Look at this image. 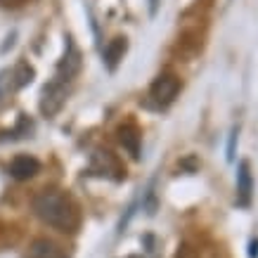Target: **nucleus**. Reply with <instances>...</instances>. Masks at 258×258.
<instances>
[{"label": "nucleus", "instance_id": "nucleus-6", "mask_svg": "<svg viewBox=\"0 0 258 258\" xmlns=\"http://www.w3.org/2000/svg\"><path fill=\"white\" fill-rule=\"evenodd\" d=\"M251 192H253V175H251V164L249 161H239L237 166V197L242 206L251 204Z\"/></svg>", "mask_w": 258, "mask_h": 258}, {"label": "nucleus", "instance_id": "nucleus-4", "mask_svg": "<svg viewBox=\"0 0 258 258\" xmlns=\"http://www.w3.org/2000/svg\"><path fill=\"white\" fill-rule=\"evenodd\" d=\"M90 171L97 175H107V178L121 180L125 178V168L121 166V161L116 159V154H111L107 149H97L90 159Z\"/></svg>", "mask_w": 258, "mask_h": 258}, {"label": "nucleus", "instance_id": "nucleus-11", "mask_svg": "<svg viewBox=\"0 0 258 258\" xmlns=\"http://www.w3.org/2000/svg\"><path fill=\"white\" fill-rule=\"evenodd\" d=\"M237 138H239V125H235V128L230 131V140H227V161H235Z\"/></svg>", "mask_w": 258, "mask_h": 258}, {"label": "nucleus", "instance_id": "nucleus-10", "mask_svg": "<svg viewBox=\"0 0 258 258\" xmlns=\"http://www.w3.org/2000/svg\"><path fill=\"white\" fill-rule=\"evenodd\" d=\"M118 133V142L123 145L125 149H128V154L133 159H138L140 157V142H142V135H140V131H138V125H133V123H125V125H121L116 131Z\"/></svg>", "mask_w": 258, "mask_h": 258}, {"label": "nucleus", "instance_id": "nucleus-12", "mask_svg": "<svg viewBox=\"0 0 258 258\" xmlns=\"http://www.w3.org/2000/svg\"><path fill=\"white\" fill-rule=\"evenodd\" d=\"M157 8H159V0H149V15L152 17L157 15Z\"/></svg>", "mask_w": 258, "mask_h": 258}, {"label": "nucleus", "instance_id": "nucleus-5", "mask_svg": "<svg viewBox=\"0 0 258 258\" xmlns=\"http://www.w3.org/2000/svg\"><path fill=\"white\" fill-rule=\"evenodd\" d=\"M180 90V81L175 76H159L152 86H149V97L152 102L157 104V107H168L173 100H175V95Z\"/></svg>", "mask_w": 258, "mask_h": 258}, {"label": "nucleus", "instance_id": "nucleus-1", "mask_svg": "<svg viewBox=\"0 0 258 258\" xmlns=\"http://www.w3.org/2000/svg\"><path fill=\"white\" fill-rule=\"evenodd\" d=\"M33 213L38 216L45 225L55 227L59 232H76L81 225L79 206L74 204L69 195L62 189H43L33 197Z\"/></svg>", "mask_w": 258, "mask_h": 258}, {"label": "nucleus", "instance_id": "nucleus-14", "mask_svg": "<svg viewBox=\"0 0 258 258\" xmlns=\"http://www.w3.org/2000/svg\"><path fill=\"white\" fill-rule=\"evenodd\" d=\"M133 258H138V256H133Z\"/></svg>", "mask_w": 258, "mask_h": 258}, {"label": "nucleus", "instance_id": "nucleus-7", "mask_svg": "<svg viewBox=\"0 0 258 258\" xmlns=\"http://www.w3.org/2000/svg\"><path fill=\"white\" fill-rule=\"evenodd\" d=\"M24 258H69V253L52 239H36V242H31Z\"/></svg>", "mask_w": 258, "mask_h": 258}, {"label": "nucleus", "instance_id": "nucleus-13", "mask_svg": "<svg viewBox=\"0 0 258 258\" xmlns=\"http://www.w3.org/2000/svg\"><path fill=\"white\" fill-rule=\"evenodd\" d=\"M249 256H251V258H258V239H256V242H251V251H249Z\"/></svg>", "mask_w": 258, "mask_h": 258}, {"label": "nucleus", "instance_id": "nucleus-3", "mask_svg": "<svg viewBox=\"0 0 258 258\" xmlns=\"http://www.w3.org/2000/svg\"><path fill=\"white\" fill-rule=\"evenodd\" d=\"M67 83H69V81H62L55 76L52 83H47V86L43 88L40 111H43L45 116H55L57 111L62 109V104L67 102Z\"/></svg>", "mask_w": 258, "mask_h": 258}, {"label": "nucleus", "instance_id": "nucleus-8", "mask_svg": "<svg viewBox=\"0 0 258 258\" xmlns=\"http://www.w3.org/2000/svg\"><path fill=\"white\" fill-rule=\"evenodd\" d=\"M38 171H40L38 159L26 157V154L15 157L12 159V164H10V175H12L15 180H29V178H33Z\"/></svg>", "mask_w": 258, "mask_h": 258}, {"label": "nucleus", "instance_id": "nucleus-9", "mask_svg": "<svg viewBox=\"0 0 258 258\" xmlns=\"http://www.w3.org/2000/svg\"><path fill=\"white\" fill-rule=\"evenodd\" d=\"M125 50H128V40L125 38H114L109 43V45L104 47V52H102V62H104V67H107V71H116V67L121 64V59H123Z\"/></svg>", "mask_w": 258, "mask_h": 258}, {"label": "nucleus", "instance_id": "nucleus-2", "mask_svg": "<svg viewBox=\"0 0 258 258\" xmlns=\"http://www.w3.org/2000/svg\"><path fill=\"white\" fill-rule=\"evenodd\" d=\"M33 67H29L26 62H19L17 67H8L0 71V100H5L8 95L17 93L19 88L29 86L33 81Z\"/></svg>", "mask_w": 258, "mask_h": 258}]
</instances>
